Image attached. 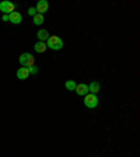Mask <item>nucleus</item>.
Masks as SVG:
<instances>
[{"mask_svg":"<svg viewBox=\"0 0 140 157\" xmlns=\"http://www.w3.org/2000/svg\"><path fill=\"white\" fill-rule=\"evenodd\" d=\"M45 44H46V46L51 48L52 51H60V49L63 48V45H65L63 39L60 38V36H58V35H51Z\"/></svg>","mask_w":140,"mask_h":157,"instance_id":"f257e3e1","label":"nucleus"},{"mask_svg":"<svg viewBox=\"0 0 140 157\" xmlns=\"http://www.w3.org/2000/svg\"><path fill=\"white\" fill-rule=\"evenodd\" d=\"M18 62L23 67H31V66H35V56H32L28 52H24L20 55Z\"/></svg>","mask_w":140,"mask_h":157,"instance_id":"f03ea898","label":"nucleus"},{"mask_svg":"<svg viewBox=\"0 0 140 157\" xmlns=\"http://www.w3.org/2000/svg\"><path fill=\"white\" fill-rule=\"evenodd\" d=\"M84 105L87 108H90V109H94V108H97L98 107V97L97 95H94V94H87V95H84Z\"/></svg>","mask_w":140,"mask_h":157,"instance_id":"7ed1b4c3","label":"nucleus"},{"mask_svg":"<svg viewBox=\"0 0 140 157\" xmlns=\"http://www.w3.org/2000/svg\"><path fill=\"white\" fill-rule=\"evenodd\" d=\"M0 11L3 14H11L13 11H16V4L9 2V0L0 2Z\"/></svg>","mask_w":140,"mask_h":157,"instance_id":"20e7f679","label":"nucleus"},{"mask_svg":"<svg viewBox=\"0 0 140 157\" xmlns=\"http://www.w3.org/2000/svg\"><path fill=\"white\" fill-rule=\"evenodd\" d=\"M9 21L14 25H18V24L23 23V16L20 11H13L11 14H9Z\"/></svg>","mask_w":140,"mask_h":157,"instance_id":"39448f33","label":"nucleus"},{"mask_svg":"<svg viewBox=\"0 0 140 157\" xmlns=\"http://www.w3.org/2000/svg\"><path fill=\"white\" fill-rule=\"evenodd\" d=\"M48 9H49V3L46 2V0H39L38 3H36V6H35L36 13L42 14V16L46 13V11H48Z\"/></svg>","mask_w":140,"mask_h":157,"instance_id":"423d86ee","label":"nucleus"},{"mask_svg":"<svg viewBox=\"0 0 140 157\" xmlns=\"http://www.w3.org/2000/svg\"><path fill=\"white\" fill-rule=\"evenodd\" d=\"M76 94L77 95H81V97H84V95L88 94V86L85 84V83H80V84H76Z\"/></svg>","mask_w":140,"mask_h":157,"instance_id":"0eeeda50","label":"nucleus"},{"mask_svg":"<svg viewBox=\"0 0 140 157\" xmlns=\"http://www.w3.org/2000/svg\"><path fill=\"white\" fill-rule=\"evenodd\" d=\"M16 76H17V78H18V80H27V78L29 77L28 67H20L18 70H17Z\"/></svg>","mask_w":140,"mask_h":157,"instance_id":"6e6552de","label":"nucleus"},{"mask_svg":"<svg viewBox=\"0 0 140 157\" xmlns=\"http://www.w3.org/2000/svg\"><path fill=\"white\" fill-rule=\"evenodd\" d=\"M100 90H101V84L98 82H91L88 84V93H90V94L97 95L98 93H100Z\"/></svg>","mask_w":140,"mask_h":157,"instance_id":"1a4fd4ad","label":"nucleus"},{"mask_svg":"<svg viewBox=\"0 0 140 157\" xmlns=\"http://www.w3.org/2000/svg\"><path fill=\"white\" fill-rule=\"evenodd\" d=\"M36 35H38V39L41 41V42H46L49 39V31L48 29H45V28H42V29H39L38 33H36Z\"/></svg>","mask_w":140,"mask_h":157,"instance_id":"9d476101","label":"nucleus"},{"mask_svg":"<svg viewBox=\"0 0 140 157\" xmlns=\"http://www.w3.org/2000/svg\"><path fill=\"white\" fill-rule=\"evenodd\" d=\"M34 49H35L36 53H45L46 49H48V46H46L45 42H41V41H38V42L34 45Z\"/></svg>","mask_w":140,"mask_h":157,"instance_id":"9b49d317","label":"nucleus"},{"mask_svg":"<svg viewBox=\"0 0 140 157\" xmlns=\"http://www.w3.org/2000/svg\"><path fill=\"white\" fill-rule=\"evenodd\" d=\"M65 87H66V90H69V91H74L76 90V83L73 82V80H66Z\"/></svg>","mask_w":140,"mask_h":157,"instance_id":"f8f14e48","label":"nucleus"},{"mask_svg":"<svg viewBox=\"0 0 140 157\" xmlns=\"http://www.w3.org/2000/svg\"><path fill=\"white\" fill-rule=\"evenodd\" d=\"M44 21H45V17H44L42 14H36V16L34 17V24H35V25H41V24H44Z\"/></svg>","mask_w":140,"mask_h":157,"instance_id":"ddd939ff","label":"nucleus"},{"mask_svg":"<svg viewBox=\"0 0 140 157\" xmlns=\"http://www.w3.org/2000/svg\"><path fill=\"white\" fill-rule=\"evenodd\" d=\"M27 14H28V16H32V17H35L36 14V10H35V7H29L28 10H27Z\"/></svg>","mask_w":140,"mask_h":157,"instance_id":"4468645a","label":"nucleus"},{"mask_svg":"<svg viewBox=\"0 0 140 157\" xmlns=\"http://www.w3.org/2000/svg\"><path fill=\"white\" fill-rule=\"evenodd\" d=\"M28 70H29V75H38V67L36 66H31V67H28Z\"/></svg>","mask_w":140,"mask_h":157,"instance_id":"2eb2a0df","label":"nucleus"},{"mask_svg":"<svg viewBox=\"0 0 140 157\" xmlns=\"http://www.w3.org/2000/svg\"><path fill=\"white\" fill-rule=\"evenodd\" d=\"M2 20H3V21H9V14H3Z\"/></svg>","mask_w":140,"mask_h":157,"instance_id":"dca6fc26","label":"nucleus"}]
</instances>
